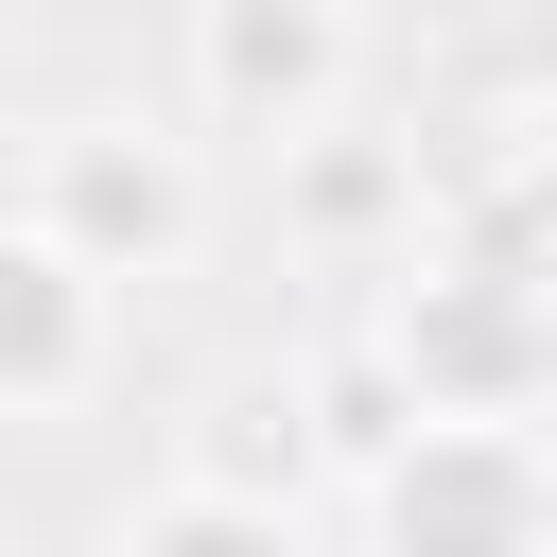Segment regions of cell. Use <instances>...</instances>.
<instances>
[{"label": "cell", "instance_id": "cell-1", "mask_svg": "<svg viewBox=\"0 0 557 557\" xmlns=\"http://www.w3.org/2000/svg\"><path fill=\"white\" fill-rule=\"evenodd\" d=\"M383 366L418 383V418H505L522 435V400L557 383V296L522 278V261H418L400 278V313H383Z\"/></svg>", "mask_w": 557, "mask_h": 557}, {"label": "cell", "instance_id": "cell-2", "mask_svg": "<svg viewBox=\"0 0 557 557\" xmlns=\"http://www.w3.org/2000/svg\"><path fill=\"white\" fill-rule=\"evenodd\" d=\"M35 226L87 261V278H174L209 191H191V139H139V122H70L35 157Z\"/></svg>", "mask_w": 557, "mask_h": 557}, {"label": "cell", "instance_id": "cell-3", "mask_svg": "<svg viewBox=\"0 0 557 557\" xmlns=\"http://www.w3.org/2000/svg\"><path fill=\"white\" fill-rule=\"evenodd\" d=\"M383 557H557V470L505 418H435L383 487H366Z\"/></svg>", "mask_w": 557, "mask_h": 557}, {"label": "cell", "instance_id": "cell-4", "mask_svg": "<svg viewBox=\"0 0 557 557\" xmlns=\"http://www.w3.org/2000/svg\"><path fill=\"white\" fill-rule=\"evenodd\" d=\"M191 104L226 139H331L348 122V0H209L191 17Z\"/></svg>", "mask_w": 557, "mask_h": 557}, {"label": "cell", "instance_id": "cell-5", "mask_svg": "<svg viewBox=\"0 0 557 557\" xmlns=\"http://www.w3.org/2000/svg\"><path fill=\"white\" fill-rule=\"evenodd\" d=\"M87 366H104V278H87V261L17 209V226H0V418L70 400Z\"/></svg>", "mask_w": 557, "mask_h": 557}, {"label": "cell", "instance_id": "cell-6", "mask_svg": "<svg viewBox=\"0 0 557 557\" xmlns=\"http://www.w3.org/2000/svg\"><path fill=\"white\" fill-rule=\"evenodd\" d=\"M313 470H331V435H313V383H209V400H191V453H174V487L296 522V505H313Z\"/></svg>", "mask_w": 557, "mask_h": 557}, {"label": "cell", "instance_id": "cell-7", "mask_svg": "<svg viewBox=\"0 0 557 557\" xmlns=\"http://www.w3.org/2000/svg\"><path fill=\"white\" fill-rule=\"evenodd\" d=\"M278 209H296V244H400L418 209H435V174H418V139H296V174H278Z\"/></svg>", "mask_w": 557, "mask_h": 557}, {"label": "cell", "instance_id": "cell-8", "mask_svg": "<svg viewBox=\"0 0 557 557\" xmlns=\"http://www.w3.org/2000/svg\"><path fill=\"white\" fill-rule=\"evenodd\" d=\"M313 435H331V470H366V487H383V470H400V453H418V435H435V418H418V383H400V366H383V331H366V348H331V366H313Z\"/></svg>", "mask_w": 557, "mask_h": 557}, {"label": "cell", "instance_id": "cell-9", "mask_svg": "<svg viewBox=\"0 0 557 557\" xmlns=\"http://www.w3.org/2000/svg\"><path fill=\"white\" fill-rule=\"evenodd\" d=\"M122 557H296V522H261V505H209V487H157V505L122 522Z\"/></svg>", "mask_w": 557, "mask_h": 557}]
</instances>
